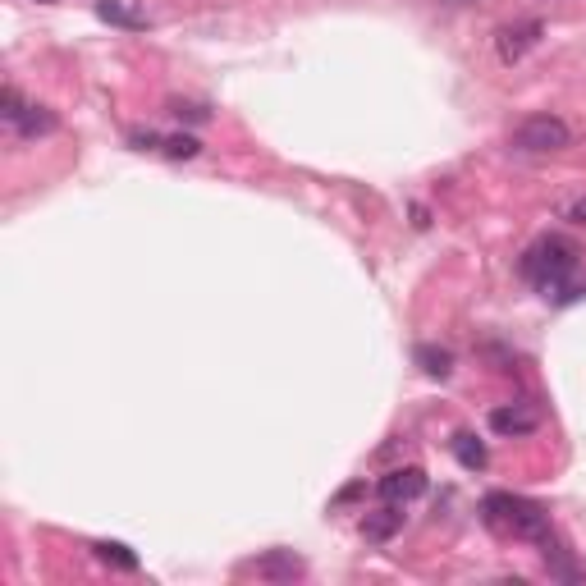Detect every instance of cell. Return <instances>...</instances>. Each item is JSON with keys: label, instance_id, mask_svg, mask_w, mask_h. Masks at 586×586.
Returning <instances> with one entry per match:
<instances>
[{"label": "cell", "instance_id": "cell-13", "mask_svg": "<svg viewBox=\"0 0 586 586\" xmlns=\"http://www.w3.org/2000/svg\"><path fill=\"white\" fill-rule=\"evenodd\" d=\"M97 14L106 23H115V28H147V14L129 10L124 0H97Z\"/></svg>", "mask_w": 586, "mask_h": 586}, {"label": "cell", "instance_id": "cell-14", "mask_svg": "<svg viewBox=\"0 0 586 586\" xmlns=\"http://www.w3.org/2000/svg\"><path fill=\"white\" fill-rule=\"evenodd\" d=\"M197 152H202V142H197L193 133H170V138L161 142V156H170V161H193Z\"/></svg>", "mask_w": 586, "mask_h": 586}, {"label": "cell", "instance_id": "cell-5", "mask_svg": "<svg viewBox=\"0 0 586 586\" xmlns=\"http://www.w3.org/2000/svg\"><path fill=\"white\" fill-rule=\"evenodd\" d=\"M380 500H390V504H413L426 495V472L422 467H394V472H385L380 477Z\"/></svg>", "mask_w": 586, "mask_h": 586}, {"label": "cell", "instance_id": "cell-19", "mask_svg": "<svg viewBox=\"0 0 586 586\" xmlns=\"http://www.w3.org/2000/svg\"><path fill=\"white\" fill-rule=\"evenodd\" d=\"M362 490H367V486H362V481H353V486H344V490H339V495H335V500H330V509H339V504H353V500H362Z\"/></svg>", "mask_w": 586, "mask_h": 586}, {"label": "cell", "instance_id": "cell-20", "mask_svg": "<svg viewBox=\"0 0 586 586\" xmlns=\"http://www.w3.org/2000/svg\"><path fill=\"white\" fill-rule=\"evenodd\" d=\"M42 5H51V0H42Z\"/></svg>", "mask_w": 586, "mask_h": 586}, {"label": "cell", "instance_id": "cell-1", "mask_svg": "<svg viewBox=\"0 0 586 586\" xmlns=\"http://www.w3.org/2000/svg\"><path fill=\"white\" fill-rule=\"evenodd\" d=\"M518 271H522V280L536 284V289H541L545 298H554V303H577V298H586V280H577V271H582V248H577L573 239H564V234H541L532 248L522 252Z\"/></svg>", "mask_w": 586, "mask_h": 586}, {"label": "cell", "instance_id": "cell-15", "mask_svg": "<svg viewBox=\"0 0 586 586\" xmlns=\"http://www.w3.org/2000/svg\"><path fill=\"white\" fill-rule=\"evenodd\" d=\"M23 110H28V101H23V92L10 83L5 92H0V115H5V124H10V129L23 120Z\"/></svg>", "mask_w": 586, "mask_h": 586}, {"label": "cell", "instance_id": "cell-9", "mask_svg": "<svg viewBox=\"0 0 586 586\" xmlns=\"http://www.w3.org/2000/svg\"><path fill=\"white\" fill-rule=\"evenodd\" d=\"M413 362L422 367V376H431V380H449V376H454V353H449L445 344H417L413 348Z\"/></svg>", "mask_w": 586, "mask_h": 586}, {"label": "cell", "instance_id": "cell-2", "mask_svg": "<svg viewBox=\"0 0 586 586\" xmlns=\"http://www.w3.org/2000/svg\"><path fill=\"white\" fill-rule=\"evenodd\" d=\"M481 509H486L490 527H500V532L518 536V541L541 545L545 536H550V513H545L536 500H522V495H509V490H495V495H486Z\"/></svg>", "mask_w": 586, "mask_h": 586}, {"label": "cell", "instance_id": "cell-6", "mask_svg": "<svg viewBox=\"0 0 586 586\" xmlns=\"http://www.w3.org/2000/svg\"><path fill=\"white\" fill-rule=\"evenodd\" d=\"M536 426H541V413L527 408V403H504V408L490 413V431L495 435H532Z\"/></svg>", "mask_w": 586, "mask_h": 586}, {"label": "cell", "instance_id": "cell-18", "mask_svg": "<svg viewBox=\"0 0 586 586\" xmlns=\"http://www.w3.org/2000/svg\"><path fill=\"white\" fill-rule=\"evenodd\" d=\"M564 220H568V225H577V229H586V193L568 202V207H564Z\"/></svg>", "mask_w": 586, "mask_h": 586}, {"label": "cell", "instance_id": "cell-10", "mask_svg": "<svg viewBox=\"0 0 586 586\" xmlns=\"http://www.w3.org/2000/svg\"><path fill=\"white\" fill-rule=\"evenodd\" d=\"M449 449H454V458L467 467V472H481V467L490 463L486 445H481V440H477V435H472V431H458L454 440H449Z\"/></svg>", "mask_w": 586, "mask_h": 586}, {"label": "cell", "instance_id": "cell-4", "mask_svg": "<svg viewBox=\"0 0 586 586\" xmlns=\"http://www.w3.org/2000/svg\"><path fill=\"white\" fill-rule=\"evenodd\" d=\"M545 37V23L541 19H518V23H504L500 33H495V55H500V65H522L527 51H536Z\"/></svg>", "mask_w": 586, "mask_h": 586}, {"label": "cell", "instance_id": "cell-11", "mask_svg": "<svg viewBox=\"0 0 586 586\" xmlns=\"http://www.w3.org/2000/svg\"><path fill=\"white\" fill-rule=\"evenodd\" d=\"M14 129H19V138H51V133L60 129V120H55V110H46V106H28Z\"/></svg>", "mask_w": 586, "mask_h": 586}, {"label": "cell", "instance_id": "cell-3", "mask_svg": "<svg viewBox=\"0 0 586 586\" xmlns=\"http://www.w3.org/2000/svg\"><path fill=\"white\" fill-rule=\"evenodd\" d=\"M509 142H513V152H522V156H554L573 142V129H568L559 115H527V120L513 129Z\"/></svg>", "mask_w": 586, "mask_h": 586}, {"label": "cell", "instance_id": "cell-16", "mask_svg": "<svg viewBox=\"0 0 586 586\" xmlns=\"http://www.w3.org/2000/svg\"><path fill=\"white\" fill-rule=\"evenodd\" d=\"M170 110L179 115V120H188V124H207L211 120V110L197 106V101H170Z\"/></svg>", "mask_w": 586, "mask_h": 586}, {"label": "cell", "instance_id": "cell-8", "mask_svg": "<svg viewBox=\"0 0 586 586\" xmlns=\"http://www.w3.org/2000/svg\"><path fill=\"white\" fill-rule=\"evenodd\" d=\"M403 518H408V513H403L399 504L385 500V509H376V513L362 518V536H367L371 545H385V541H394V536L403 532Z\"/></svg>", "mask_w": 586, "mask_h": 586}, {"label": "cell", "instance_id": "cell-7", "mask_svg": "<svg viewBox=\"0 0 586 586\" xmlns=\"http://www.w3.org/2000/svg\"><path fill=\"white\" fill-rule=\"evenodd\" d=\"M248 568L257 577H266V582H293V577L307 573V564L293 550H271V554H261V559H252Z\"/></svg>", "mask_w": 586, "mask_h": 586}, {"label": "cell", "instance_id": "cell-17", "mask_svg": "<svg viewBox=\"0 0 586 586\" xmlns=\"http://www.w3.org/2000/svg\"><path fill=\"white\" fill-rule=\"evenodd\" d=\"M129 142H133V147H138V152H161V133H156V129H133L129 133Z\"/></svg>", "mask_w": 586, "mask_h": 586}, {"label": "cell", "instance_id": "cell-12", "mask_svg": "<svg viewBox=\"0 0 586 586\" xmlns=\"http://www.w3.org/2000/svg\"><path fill=\"white\" fill-rule=\"evenodd\" d=\"M92 554H97L101 564L120 568V573H138V554H133L124 541H92Z\"/></svg>", "mask_w": 586, "mask_h": 586}]
</instances>
